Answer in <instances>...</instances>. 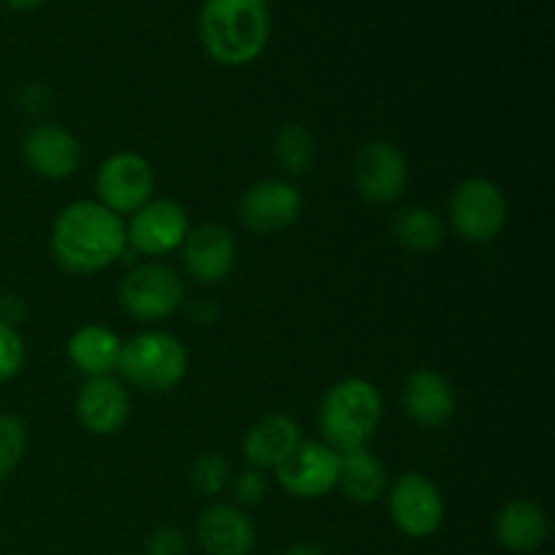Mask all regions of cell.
Segmentation results:
<instances>
[{
    "mask_svg": "<svg viewBox=\"0 0 555 555\" xmlns=\"http://www.w3.org/2000/svg\"><path fill=\"white\" fill-rule=\"evenodd\" d=\"M117 372L146 393H168L188 374V350L173 334L144 331L122 345Z\"/></svg>",
    "mask_w": 555,
    "mask_h": 555,
    "instance_id": "cell-4",
    "label": "cell"
},
{
    "mask_svg": "<svg viewBox=\"0 0 555 555\" xmlns=\"http://www.w3.org/2000/svg\"><path fill=\"white\" fill-rule=\"evenodd\" d=\"M448 217L453 231L464 242H493L507 225V198L502 188L486 177H469L455 184L448 201Z\"/></svg>",
    "mask_w": 555,
    "mask_h": 555,
    "instance_id": "cell-5",
    "label": "cell"
},
{
    "mask_svg": "<svg viewBox=\"0 0 555 555\" xmlns=\"http://www.w3.org/2000/svg\"><path fill=\"white\" fill-rule=\"evenodd\" d=\"M76 415L90 434L112 437L130 417L128 390L114 377H90L76 396Z\"/></svg>",
    "mask_w": 555,
    "mask_h": 555,
    "instance_id": "cell-15",
    "label": "cell"
},
{
    "mask_svg": "<svg viewBox=\"0 0 555 555\" xmlns=\"http://www.w3.org/2000/svg\"><path fill=\"white\" fill-rule=\"evenodd\" d=\"M182 263L201 285H217L236 266V242L222 225H201L182 242Z\"/></svg>",
    "mask_w": 555,
    "mask_h": 555,
    "instance_id": "cell-14",
    "label": "cell"
},
{
    "mask_svg": "<svg viewBox=\"0 0 555 555\" xmlns=\"http://www.w3.org/2000/svg\"><path fill=\"white\" fill-rule=\"evenodd\" d=\"M125 233H128V242L141 255L160 258V255H168L182 247V242L188 238V211H184L182 204L171 198L146 201L139 211H133L130 225H125Z\"/></svg>",
    "mask_w": 555,
    "mask_h": 555,
    "instance_id": "cell-11",
    "label": "cell"
},
{
    "mask_svg": "<svg viewBox=\"0 0 555 555\" xmlns=\"http://www.w3.org/2000/svg\"><path fill=\"white\" fill-rule=\"evenodd\" d=\"M128 233L122 217L98 201H76L65 206L49 233L54 260L70 274H98L125 253Z\"/></svg>",
    "mask_w": 555,
    "mask_h": 555,
    "instance_id": "cell-1",
    "label": "cell"
},
{
    "mask_svg": "<svg viewBox=\"0 0 555 555\" xmlns=\"http://www.w3.org/2000/svg\"><path fill=\"white\" fill-rule=\"evenodd\" d=\"M352 179L363 201L374 206H388L404 195L410 184V166L404 152L390 141H369L361 146L352 163Z\"/></svg>",
    "mask_w": 555,
    "mask_h": 555,
    "instance_id": "cell-9",
    "label": "cell"
},
{
    "mask_svg": "<svg viewBox=\"0 0 555 555\" xmlns=\"http://www.w3.org/2000/svg\"><path fill=\"white\" fill-rule=\"evenodd\" d=\"M266 477L258 469H247L233 480V493H236V502L244 507H258L266 496Z\"/></svg>",
    "mask_w": 555,
    "mask_h": 555,
    "instance_id": "cell-28",
    "label": "cell"
},
{
    "mask_svg": "<svg viewBox=\"0 0 555 555\" xmlns=\"http://www.w3.org/2000/svg\"><path fill=\"white\" fill-rule=\"evenodd\" d=\"M198 542L206 555H249L255 551V524L233 504H211L198 515Z\"/></svg>",
    "mask_w": 555,
    "mask_h": 555,
    "instance_id": "cell-17",
    "label": "cell"
},
{
    "mask_svg": "<svg viewBox=\"0 0 555 555\" xmlns=\"http://www.w3.org/2000/svg\"><path fill=\"white\" fill-rule=\"evenodd\" d=\"M27 450V428L20 417L0 415V480L14 475Z\"/></svg>",
    "mask_w": 555,
    "mask_h": 555,
    "instance_id": "cell-25",
    "label": "cell"
},
{
    "mask_svg": "<svg viewBox=\"0 0 555 555\" xmlns=\"http://www.w3.org/2000/svg\"><path fill=\"white\" fill-rule=\"evenodd\" d=\"M282 555H325L318 545H309V542H298V545H291Z\"/></svg>",
    "mask_w": 555,
    "mask_h": 555,
    "instance_id": "cell-29",
    "label": "cell"
},
{
    "mask_svg": "<svg viewBox=\"0 0 555 555\" xmlns=\"http://www.w3.org/2000/svg\"><path fill=\"white\" fill-rule=\"evenodd\" d=\"M144 555H188V537L177 526H163L146 537Z\"/></svg>",
    "mask_w": 555,
    "mask_h": 555,
    "instance_id": "cell-27",
    "label": "cell"
},
{
    "mask_svg": "<svg viewBox=\"0 0 555 555\" xmlns=\"http://www.w3.org/2000/svg\"><path fill=\"white\" fill-rule=\"evenodd\" d=\"M383 421V396L369 379L347 377L336 383L320 404L318 423L323 439L336 453L366 448Z\"/></svg>",
    "mask_w": 555,
    "mask_h": 555,
    "instance_id": "cell-3",
    "label": "cell"
},
{
    "mask_svg": "<svg viewBox=\"0 0 555 555\" xmlns=\"http://www.w3.org/2000/svg\"><path fill=\"white\" fill-rule=\"evenodd\" d=\"M3 3L14 11H33L41 3H47V0H3Z\"/></svg>",
    "mask_w": 555,
    "mask_h": 555,
    "instance_id": "cell-30",
    "label": "cell"
},
{
    "mask_svg": "<svg viewBox=\"0 0 555 555\" xmlns=\"http://www.w3.org/2000/svg\"><path fill=\"white\" fill-rule=\"evenodd\" d=\"M22 361H25L22 336L16 334L14 325L0 323V383H9L11 377H16V372L22 369Z\"/></svg>",
    "mask_w": 555,
    "mask_h": 555,
    "instance_id": "cell-26",
    "label": "cell"
},
{
    "mask_svg": "<svg viewBox=\"0 0 555 555\" xmlns=\"http://www.w3.org/2000/svg\"><path fill=\"white\" fill-rule=\"evenodd\" d=\"M22 160L36 177L63 182L81 163L79 139L60 125H38L22 141Z\"/></svg>",
    "mask_w": 555,
    "mask_h": 555,
    "instance_id": "cell-13",
    "label": "cell"
},
{
    "mask_svg": "<svg viewBox=\"0 0 555 555\" xmlns=\"http://www.w3.org/2000/svg\"><path fill=\"white\" fill-rule=\"evenodd\" d=\"M388 513L401 534L426 540L444 520L442 491L421 472H406L390 486Z\"/></svg>",
    "mask_w": 555,
    "mask_h": 555,
    "instance_id": "cell-8",
    "label": "cell"
},
{
    "mask_svg": "<svg viewBox=\"0 0 555 555\" xmlns=\"http://www.w3.org/2000/svg\"><path fill=\"white\" fill-rule=\"evenodd\" d=\"M238 222L247 231L269 236L291 228L301 215V193L285 179H263L247 188L238 198Z\"/></svg>",
    "mask_w": 555,
    "mask_h": 555,
    "instance_id": "cell-10",
    "label": "cell"
},
{
    "mask_svg": "<svg viewBox=\"0 0 555 555\" xmlns=\"http://www.w3.org/2000/svg\"><path fill=\"white\" fill-rule=\"evenodd\" d=\"M276 480L291 496H325L339 480V453L325 442H301L296 453L276 469Z\"/></svg>",
    "mask_w": 555,
    "mask_h": 555,
    "instance_id": "cell-12",
    "label": "cell"
},
{
    "mask_svg": "<svg viewBox=\"0 0 555 555\" xmlns=\"http://www.w3.org/2000/svg\"><path fill=\"white\" fill-rule=\"evenodd\" d=\"M190 486L201 496H220L231 486V464H228V459L217 453H206L195 459L193 469H190Z\"/></svg>",
    "mask_w": 555,
    "mask_h": 555,
    "instance_id": "cell-24",
    "label": "cell"
},
{
    "mask_svg": "<svg viewBox=\"0 0 555 555\" xmlns=\"http://www.w3.org/2000/svg\"><path fill=\"white\" fill-rule=\"evenodd\" d=\"M184 301V282L168 263L135 266L119 285V307L141 323L166 320Z\"/></svg>",
    "mask_w": 555,
    "mask_h": 555,
    "instance_id": "cell-6",
    "label": "cell"
},
{
    "mask_svg": "<svg viewBox=\"0 0 555 555\" xmlns=\"http://www.w3.org/2000/svg\"><path fill=\"white\" fill-rule=\"evenodd\" d=\"M301 442V426L285 412H276L266 415L244 434L242 453L249 469H280Z\"/></svg>",
    "mask_w": 555,
    "mask_h": 555,
    "instance_id": "cell-16",
    "label": "cell"
},
{
    "mask_svg": "<svg viewBox=\"0 0 555 555\" xmlns=\"http://www.w3.org/2000/svg\"><path fill=\"white\" fill-rule=\"evenodd\" d=\"M274 157L280 168L291 177H304L312 171L318 152H314V135L304 125L285 122L274 135Z\"/></svg>",
    "mask_w": 555,
    "mask_h": 555,
    "instance_id": "cell-23",
    "label": "cell"
},
{
    "mask_svg": "<svg viewBox=\"0 0 555 555\" xmlns=\"http://www.w3.org/2000/svg\"><path fill=\"white\" fill-rule=\"evenodd\" d=\"M119 352H122V339L112 328L98 323L74 331L65 347L68 361L87 377H112V372H117Z\"/></svg>",
    "mask_w": 555,
    "mask_h": 555,
    "instance_id": "cell-20",
    "label": "cell"
},
{
    "mask_svg": "<svg viewBox=\"0 0 555 555\" xmlns=\"http://www.w3.org/2000/svg\"><path fill=\"white\" fill-rule=\"evenodd\" d=\"M493 534L504 551L534 553L551 537V518L540 504L529 502V499H513L496 513Z\"/></svg>",
    "mask_w": 555,
    "mask_h": 555,
    "instance_id": "cell-19",
    "label": "cell"
},
{
    "mask_svg": "<svg viewBox=\"0 0 555 555\" xmlns=\"http://www.w3.org/2000/svg\"><path fill=\"white\" fill-rule=\"evenodd\" d=\"M401 404L412 423L423 428H439L455 415V390L434 369H415L406 377Z\"/></svg>",
    "mask_w": 555,
    "mask_h": 555,
    "instance_id": "cell-18",
    "label": "cell"
},
{
    "mask_svg": "<svg viewBox=\"0 0 555 555\" xmlns=\"http://www.w3.org/2000/svg\"><path fill=\"white\" fill-rule=\"evenodd\" d=\"M390 233L410 253H434L444 242V220L428 206H406L396 211Z\"/></svg>",
    "mask_w": 555,
    "mask_h": 555,
    "instance_id": "cell-22",
    "label": "cell"
},
{
    "mask_svg": "<svg viewBox=\"0 0 555 555\" xmlns=\"http://www.w3.org/2000/svg\"><path fill=\"white\" fill-rule=\"evenodd\" d=\"M336 488H341V493L350 502L374 504L388 491V469H385V464L372 450H345V453H339V480H336Z\"/></svg>",
    "mask_w": 555,
    "mask_h": 555,
    "instance_id": "cell-21",
    "label": "cell"
},
{
    "mask_svg": "<svg viewBox=\"0 0 555 555\" xmlns=\"http://www.w3.org/2000/svg\"><path fill=\"white\" fill-rule=\"evenodd\" d=\"M271 33L266 0H204L198 38L204 52L225 68H242L263 54Z\"/></svg>",
    "mask_w": 555,
    "mask_h": 555,
    "instance_id": "cell-2",
    "label": "cell"
},
{
    "mask_svg": "<svg viewBox=\"0 0 555 555\" xmlns=\"http://www.w3.org/2000/svg\"><path fill=\"white\" fill-rule=\"evenodd\" d=\"M98 204L114 215H133L155 193V173L150 160L135 152H117L101 163L95 177Z\"/></svg>",
    "mask_w": 555,
    "mask_h": 555,
    "instance_id": "cell-7",
    "label": "cell"
}]
</instances>
